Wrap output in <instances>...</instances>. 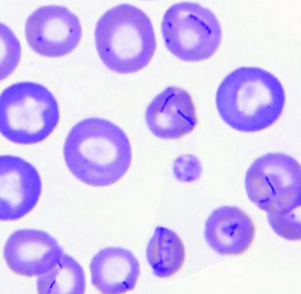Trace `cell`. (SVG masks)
Listing matches in <instances>:
<instances>
[{"instance_id":"10","label":"cell","mask_w":301,"mask_h":294,"mask_svg":"<svg viewBox=\"0 0 301 294\" xmlns=\"http://www.w3.org/2000/svg\"><path fill=\"white\" fill-rule=\"evenodd\" d=\"M4 256L9 267L24 275H44L60 260L63 251L56 241L39 230L24 229L10 236L4 248Z\"/></svg>"},{"instance_id":"9","label":"cell","mask_w":301,"mask_h":294,"mask_svg":"<svg viewBox=\"0 0 301 294\" xmlns=\"http://www.w3.org/2000/svg\"><path fill=\"white\" fill-rule=\"evenodd\" d=\"M145 119L151 132L165 139H180L192 132L198 124L191 96L175 86L166 88L153 99L146 109Z\"/></svg>"},{"instance_id":"17","label":"cell","mask_w":301,"mask_h":294,"mask_svg":"<svg viewBox=\"0 0 301 294\" xmlns=\"http://www.w3.org/2000/svg\"><path fill=\"white\" fill-rule=\"evenodd\" d=\"M173 169L175 178L185 182L197 180L202 171L201 164L198 159L190 154L183 155L178 157L174 162Z\"/></svg>"},{"instance_id":"7","label":"cell","mask_w":301,"mask_h":294,"mask_svg":"<svg viewBox=\"0 0 301 294\" xmlns=\"http://www.w3.org/2000/svg\"><path fill=\"white\" fill-rule=\"evenodd\" d=\"M25 33L30 47L44 56L56 57L71 52L78 45L82 29L77 16L66 7L41 6L27 18Z\"/></svg>"},{"instance_id":"4","label":"cell","mask_w":301,"mask_h":294,"mask_svg":"<svg viewBox=\"0 0 301 294\" xmlns=\"http://www.w3.org/2000/svg\"><path fill=\"white\" fill-rule=\"evenodd\" d=\"M59 118L54 97L40 85L16 83L2 94L0 131L5 138L12 142L27 144L44 140L53 131Z\"/></svg>"},{"instance_id":"1","label":"cell","mask_w":301,"mask_h":294,"mask_svg":"<svg viewBox=\"0 0 301 294\" xmlns=\"http://www.w3.org/2000/svg\"><path fill=\"white\" fill-rule=\"evenodd\" d=\"M63 153L72 174L96 187L116 182L127 172L132 160L131 144L124 132L112 122L97 117L85 119L72 127Z\"/></svg>"},{"instance_id":"12","label":"cell","mask_w":301,"mask_h":294,"mask_svg":"<svg viewBox=\"0 0 301 294\" xmlns=\"http://www.w3.org/2000/svg\"><path fill=\"white\" fill-rule=\"evenodd\" d=\"M92 283L104 294H123L135 287L140 274L138 260L130 250L120 247L101 250L90 264Z\"/></svg>"},{"instance_id":"15","label":"cell","mask_w":301,"mask_h":294,"mask_svg":"<svg viewBox=\"0 0 301 294\" xmlns=\"http://www.w3.org/2000/svg\"><path fill=\"white\" fill-rule=\"evenodd\" d=\"M301 206L285 213H267L269 223L279 236L289 241L301 240Z\"/></svg>"},{"instance_id":"8","label":"cell","mask_w":301,"mask_h":294,"mask_svg":"<svg viewBox=\"0 0 301 294\" xmlns=\"http://www.w3.org/2000/svg\"><path fill=\"white\" fill-rule=\"evenodd\" d=\"M39 174L28 161L16 156L0 158V219L18 220L31 211L41 194Z\"/></svg>"},{"instance_id":"16","label":"cell","mask_w":301,"mask_h":294,"mask_svg":"<svg viewBox=\"0 0 301 294\" xmlns=\"http://www.w3.org/2000/svg\"><path fill=\"white\" fill-rule=\"evenodd\" d=\"M1 29L2 57L1 59V78H5L15 69L19 62L21 52L20 43L11 30L3 24Z\"/></svg>"},{"instance_id":"5","label":"cell","mask_w":301,"mask_h":294,"mask_svg":"<svg viewBox=\"0 0 301 294\" xmlns=\"http://www.w3.org/2000/svg\"><path fill=\"white\" fill-rule=\"evenodd\" d=\"M161 31L165 45L173 54L185 62L211 57L221 40L220 24L209 9L195 3L173 4L165 12Z\"/></svg>"},{"instance_id":"6","label":"cell","mask_w":301,"mask_h":294,"mask_svg":"<svg viewBox=\"0 0 301 294\" xmlns=\"http://www.w3.org/2000/svg\"><path fill=\"white\" fill-rule=\"evenodd\" d=\"M250 200L267 213L287 212L301 204V168L289 155L270 153L256 160L246 174Z\"/></svg>"},{"instance_id":"3","label":"cell","mask_w":301,"mask_h":294,"mask_svg":"<svg viewBox=\"0 0 301 294\" xmlns=\"http://www.w3.org/2000/svg\"><path fill=\"white\" fill-rule=\"evenodd\" d=\"M96 50L108 69L121 74L143 69L155 51L156 41L150 19L142 10L122 4L106 11L95 31Z\"/></svg>"},{"instance_id":"13","label":"cell","mask_w":301,"mask_h":294,"mask_svg":"<svg viewBox=\"0 0 301 294\" xmlns=\"http://www.w3.org/2000/svg\"><path fill=\"white\" fill-rule=\"evenodd\" d=\"M147 260L154 275L162 279L172 277L185 263L186 253L180 237L172 230L156 228L146 250Z\"/></svg>"},{"instance_id":"11","label":"cell","mask_w":301,"mask_h":294,"mask_svg":"<svg viewBox=\"0 0 301 294\" xmlns=\"http://www.w3.org/2000/svg\"><path fill=\"white\" fill-rule=\"evenodd\" d=\"M255 234L251 218L234 206H223L214 210L205 225L206 242L214 251L223 256L244 254L253 244Z\"/></svg>"},{"instance_id":"14","label":"cell","mask_w":301,"mask_h":294,"mask_svg":"<svg viewBox=\"0 0 301 294\" xmlns=\"http://www.w3.org/2000/svg\"><path fill=\"white\" fill-rule=\"evenodd\" d=\"M39 279V291L42 293L82 294L85 277L81 266L73 258L63 254L58 263Z\"/></svg>"},{"instance_id":"2","label":"cell","mask_w":301,"mask_h":294,"mask_svg":"<svg viewBox=\"0 0 301 294\" xmlns=\"http://www.w3.org/2000/svg\"><path fill=\"white\" fill-rule=\"evenodd\" d=\"M285 91L277 78L257 67L237 68L223 80L216 94L221 118L238 131L253 132L274 124L284 108Z\"/></svg>"}]
</instances>
